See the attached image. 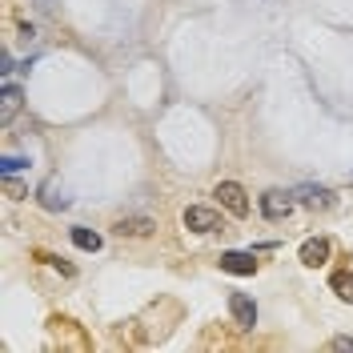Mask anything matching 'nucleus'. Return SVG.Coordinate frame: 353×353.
I'll list each match as a JSON object with an SVG mask.
<instances>
[{
  "label": "nucleus",
  "instance_id": "1",
  "mask_svg": "<svg viewBox=\"0 0 353 353\" xmlns=\"http://www.w3.org/2000/svg\"><path fill=\"white\" fill-rule=\"evenodd\" d=\"M293 205H297V193H285V189H269L261 197V213L269 221H285L293 213Z\"/></svg>",
  "mask_w": 353,
  "mask_h": 353
},
{
  "label": "nucleus",
  "instance_id": "2",
  "mask_svg": "<svg viewBox=\"0 0 353 353\" xmlns=\"http://www.w3.org/2000/svg\"><path fill=\"white\" fill-rule=\"evenodd\" d=\"M213 197H221V205H225L233 217H245V213H249V197H245V189L237 185V181H221Z\"/></svg>",
  "mask_w": 353,
  "mask_h": 353
},
{
  "label": "nucleus",
  "instance_id": "3",
  "mask_svg": "<svg viewBox=\"0 0 353 353\" xmlns=\"http://www.w3.org/2000/svg\"><path fill=\"white\" fill-rule=\"evenodd\" d=\"M185 229H193V233H213V229H221V213L217 209H205V205H189V209H185Z\"/></svg>",
  "mask_w": 353,
  "mask_h": 353
},
{
  "label": "nucleus",
  "instance_id": "4",
  "mask_svg": "<svg viewBox=\"0 0 353 353\" xmlns=\"http://www.w3.org/2000/svg\"><path fill=\"white\" fill-rule=\"evenodd\" d=\"M229 313H233V321H237L241 330H253V325H257V305H253V297H245V293H233V297H229Z\"/></svg>",
  "mask_w": 353,
  "mask_h": 353
},
{
  "label": "nucleus",
  "instance_id": "5",
  "mask_svg": "<svg viewBox=\"0 0 353 353\" xmlns=\"http://www.w3.org/2000/svg\"><path fill=\"white\" fill-rule=\"evenodd\" d=\"M221 269L225 273H237V277H249V273H257V257L253 253H221Z\"/></svg>",
  "mask_w": 353,
  "mask_h": 353
},
{
  "label": "nucleus",
  "instance_id": "6",
  "mask_svg": "<svg viewBox=\"0 0 353 353\" xmlns=\"http://www.w3.org/2000/svg\"><path fill=\"white\" fill-rule=\"evenodd\" d=\"M301 261H305L309 269L325 265L330 261V241H325V237H309V241H301Z\"/></svg>",
  "mask_w": 353,
  "mask_h": 353
},
{
  "label": "nucleus",
  "instance_id": "7",
  "mask_svg": "<svg viewBox=\"0 0 353 353\" xmlns=\"http://www.w3.org/2000/svg\"><path fill=\"white\" fill-rule=\"evenodd\" d=\"M21 101H24V92L17 85H4V88H0V125H8V121L21 112Z\"/></svg>",
  "mask_w": 353,
  "mask_h": 353
},
{
  "label": "nucleus",
  "instance_id": "8",
  "mask_svg": "<svg viewBox=\"0 0 353 353\" xmlns=\"http://www.w3.org/2000/svg\"><path fill=\"white\" fill-rule=\"evenodd\" d=\"M112 229H117L121 237H149L157 225H153L149 217H121L117 225H112Z\"/></svg>",
  "mask_w": 353,
  "mask_h": 353
},
{
  "label": "nucleus",
  "instance_id": "9",
  "mask_svg": "<svg viewBox=\"0 0 353 353\" xmlns=\"http://www.w3.org/2000/svg\"><path fill=\"white\" fill-rule=\"evenodd\" d=\"M297 201L309 205V209H330L333 193H330V189H317V185H301V189H297Z\"/></svg>",
  "mask_w": 353,
  "mask_h": 353
},
{
  "label": "nucleus",
  "instance_id": "10",
  "mask_svg": "<svg viewBox=\"0 0 353 353\" xmlns=\"http://www.w3.org/2000/svg\"><path fill=\"white\" fill-rule=\"evenodd\" d=\"M72 245L85 249V253H97L105 241H101V233H92V229H72Z\"/></svg>",
  "mask_w": 353,
  "mask_h": 353
},
{
  "label": "nucleus",
  "instance_id": "11",
  "mask_svg": "<svg viewBox=\"0 0 353 353\" xmlns=\"http://www.w3.org/2000/svg\"><path fill=\"white\" fill-rule=\"evenodd\" d=\"M333 289H337V297H341V301H353V269L333 273Z\"/></svg>",
  "mask_w": 353,
  "mask_h": 353
},
{
  "label": "nucleus",
  "instance_id": "12",
  "mask_svg": "<svg viewBox=\"0 0 353 353\" xmlns=\"http://www.w3.org/2000/svg\"><path fill=\"white\" fill-rule=\"evenodd\" d=\"M41 201H44V209H65V205H68V197H65V193L57 197V181H48V185L41 189Z\"/></svg>",
  "mask_w": 353,
  "mask_h": 353
},
{
  "label": "nucleus",
  "instance_id": "13",
  "mask_svg": "<svg viewBox=\"0 0 353 353\" xmlns=\"http://www.w3.org/2000/svg\"><path fill=\"white\" fill-rule=\"evenodd\" d=\"M21 169H28V157H0V173L4 176L21 173Z\"/></svg>",
  "mask_w": 353,
  "mask_h": 353
},
{
  "label": "nucleus",
  "instance_id": "14",
  "mask_svg": "<svg viewBox=\"0 0 353 353\" xmlns=\"http://www.w3.org/2000/svg\"><path fill=\"white\" fill-rule=\"evenodd\" d=\"M333 350H353V337H333Z\"/></svg>",
  "mask_w": 353,
  "mask_h": 353
}]
</instances>
